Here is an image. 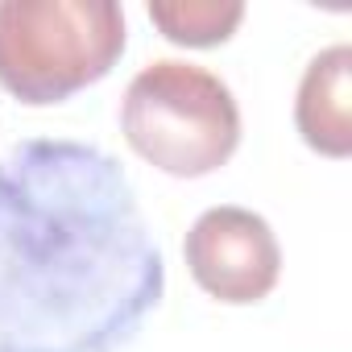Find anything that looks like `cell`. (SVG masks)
I'll list each match as a JSON object with an SVG mask.
<instances>
[{
    "label": "cell",
    "mask_w": 352,
    "mask_h": 352,
    "mask_svg": "<svg viewBox=\"0 0 352 352\" xmlns=\"http://www.w3.org/2000/svg\"><path fill=\"white\" fill-rule=\"evenodd\" d=\"M162 290V249L108 149L30 137L0 157V352H120Z\"/></svg>",
    "instance_id": "obj_1"
},
{
    "label": "cell",
    "mask_w": 352,
    "mask_h": 352,
    "mask_svg": "<svg viewBox=\"0 0 352 352\" xmlns=\"http://www.w3.org/2000/svg\"><path fill=\"white\" fill-rule=\"evenodd\" d=\"M124 54L116 0H0V87L46 108L100 83Z\"/></svg>",
    "instance_id": "obj_2"
},
{
    "label": "cell",
    "mask_w": 352,
    "mask_h": 352,
    "mask_svg": "<svg viewBox=\"0 0 352 352\" xmlns=\"http://www.w3.org/2000/svg\"><path fill=\"white\" fill-rule=\"evenodd\" d=\"M120 129L133 153L174 179H204L241 145V108L232 87L208 67L157 58L141 67L120 104Z\"/></svg>",
    "instance_id": "obj_3"
},
{
    "label": "cell",
    "mask_w": 352,
    "mask_h": 352,
    "mask_svg": "<svg viewBox=\"0 0 352 352\" xmlns=\"http://www.w3.org/2000/svg\"><path fill=\"white\" fill-rule=\"evenodd\" d=\"M183 257L199 290H208L228 307L261 302L282 274V249L270 220L236 204L208 208L191 224Z\"/></svg>",
    "instance_id": "obj_4"
},
{
    "label": "cell",
    "mask_w": 352,
    "mask_h": 352,
    "mask_svg": "<svg viewBox=\"0 0 352 352\" xmlns=\"http://www.w3.org/2000/svg\"><path fill=\"white\" fill-rule=\"evenodd\" d=\"M294 124L302 141L323 157L352 153V46L336 42L319 50L298 83Z\"/></svg>",
    "instance_id": "obj_5"
},
{
    "label": "cell",
    "mask_w": 352,
    "mask_h": 352,
    "mask_svg": "<svg viewBox=\"0 0 352 352\" xmlns=\"http://www.w3.org/2000/svg\"><path fill=\"white\" fill-rule=\"evenodd\" d=\"M149 21L179 46H220L245 21L241 0H153Z\"/></svg>",
    "instance_id": "obj_6"
}]
</instances>
